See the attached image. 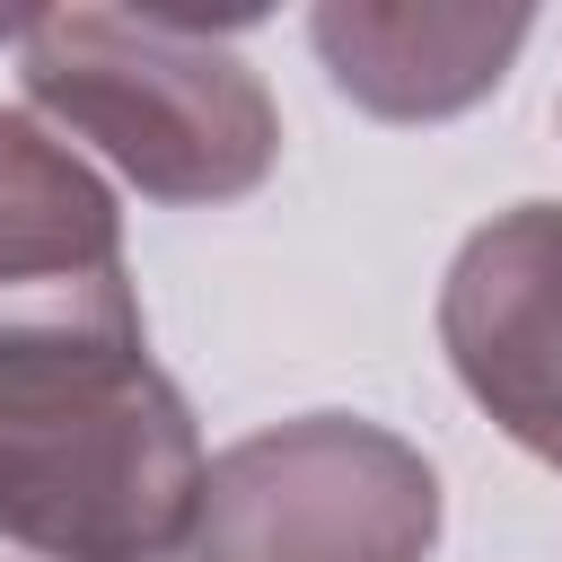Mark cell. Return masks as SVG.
I'll return each mask as SVG.
<instances>
[{"mask_svg":"<svg viewBox=\"0 0 562 562\" xmlns=\"http://www.w3.org/2000/svg\"><path fill=\"white\" fill-rule=\"evenodd\" d=\"M457 386L544 465H562V202L492 211L439 281Z\"/></svg>","mask_w":562,"mask_h":562,"instance_id":"5","label":"cell"},{"mask_svg":"<svg viewBox=\"0 0 562 562\" xmlns=\"http://www.w3.org/2000/svg\"><path fill=\"white\" fill-rule=\"evenodd\" d=\"M202 430L184 386L140 360L123 378L0 413V544L44 562H176L202 501Z\"/></svg>","mask_w":562,"mask_h":562,"instance_id":"2","label":"cell"},{"mask_svg":"<svg viewBox=\"0 0 562 562\" xmlns=\"http://www.w3.org/2000/svg\"><path fill=\"white\" fill-rule=\"evenodd\" d=\"M536 35V9H448V0H325L307 18V44L325 79L378 114V123H448L483 105L518 44Z\"/></svg>","mask_w":562,"mask_h":562,"instance_id":"6","label":"cell"},{"mask_svg":"<svg viewBox=\"0 0 562 562\" xmlns=\"http://www.w3.org/2000/svg\"><path fill=\"white\" fill-rule=\"evenodd\" d=\"M18 79L61 140H88L149 202H246L281 167V105L220 26L158 9H35Z\"/></svg>","mask_w":562,"mask_h":562,"instance_id":"1","label":"cell"},{"mask_svg":"<svg viewBox=\"0 0 562 562\" xmlns=\"http://www.w3.org/2000/svg\"><path fill=\"white\" fill-rule=\"evenodd\" d=\"M149 360L114 184L35 114L0 105V386Z\"/></svg>","mask_w":562,"mask_h":562,"instance_id":"4","label":"cell"},{"mask_svg":"<svg viewBox=\"0 0 562 562\" xmlns=\"http://www.w3.org/2000/svg\"><path fill=\"white\" fill-rule=\"evenodd\" d=\"M439 465L369 413H299L211 457L176 562H430Z\"/></svg>","mask_w":562,"mask_h":562,"instance_id":"3","label":"cell"}]
</instances>
